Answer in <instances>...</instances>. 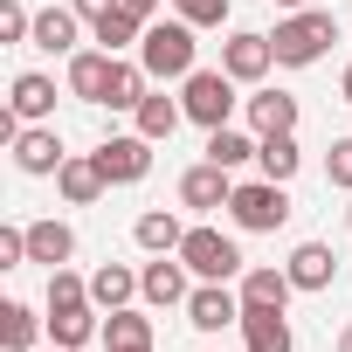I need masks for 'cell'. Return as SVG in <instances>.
Returning <instances> with one entry per match:
<instances>
[{
  "label": "cell",
  "mask_w": 352,
  "mask_h": 352,
  "mask_svg": "<svg viewBox=\"0 0 352 352\" xmlns=\"http://www.w3.org/2000/svg\"><path fill=\"white\" fill-rule=\"evenodd\" d=\"M56 352H63V345H56Z\"/></svg>",
  "instance_id": "cell-43"
},
{
  "label": "cell",
  "mask_w": 352,
  "mask_h": 352,
  "mask_svg": "<svg viewBox=\"0 0 352 352\" xmlns=\"http://www.w3.org/2000/svg\"><path fill=\"white\" fill-rule=\"evenodd\" d=\"M35 49H49V56H76V8H49V14H35Z\"/></svg>",
  "instance_id": "cell-21"
},
{
  "label": "cell",
  "mask_w": 352,
  "mask_h": 352,
  "mask_svg": "<svg viewBox=\"0 0 352 352\" xmlns=\"http://www.w3.org/2000/svg\"><path fill=\"white\" fill-rule=\"evenodd\" d=\"M111 8H118V0H76V14H83V21H97V14H111Z\"/></svg>",
  "instance_id": "cell-36"
},
{
  "label": "cell",
  "mask_w": 352,
  "mask_h": 352,
  "mask_svg": "<svg viewBox=\"0 0 352 352\" xmlns=\"http://www.w3.org/2000/svg\"><path fill=\"white\" fill-rule=\"evenodd\" d=\"M324 180L352 194V138H331V152H324Z\"/></svg>",
  "instance_id": "cell-33"
},
{
  "label": "cell",
  "mask_w": 352,
  "mask_h": 352,
  "mask_svg": "<svg viewBox=\"0 0 352 352\" xmlns=\"http://www.w3.org/2000/svg\"><path fill=\"white\" fill-rule=\"evenodd\" d=\"M145 90H152L145 63H124V56H118V69H111V97H104V104H111V111H138Z\"/></svg>",
  "instance_id": "cell-27"
},
{
  "label": "cell",
  "mask_w": 352,
  "mask_h": 352,
  "mask_svg": "<svg viewBox=\"0 0 352 352\" xmlns=\"http://www.w3.org/2000/svg\"><path fill=\"white\" fill-rule=\"evenodd\" d=\"M180 118H187V104H173V97H159V90H145V104H138V131L159 145V138H173L180 131Z\"/></svg>",
  "instance_id": "cell-24"
},
{
  "label": "cell",
  "mask_w": 352,
  "mask_h": 352,
  "mask_svg": "<svg viewBox=\"0 0 352 352\" xmlns=\"http://www.w3.org/2000/svg\"><path fill=\"white\" fill-rule=\"evenodd\" d=\"M228 214H235V228L270 235V228H283V221H290V194H283V180H249V187H235Z\"/></svg>",
  "instance_id": "cell-3"
},
{
  "label": "cell",
  "mask_w": 352,
  "mask_h": 352,
  "mask_svg": "<svg viewBox=\"0 0 352 352\" xmlns=\"http://www.w3.org/2000/svg\"><path fill=\"white\" fill-rule=\"evenodd\" d=\"M345 104H352V69H345Z\"/></svg>",
  "instance_id": "cell-40"
},
{
  "label": "cell",
  "mask_w": 352,
  "mask_h": 352,
  "mask_svg": "<svg viewBox=\"0 0 352 352\" xmlns=\"http://www.w3.org/2000/svg\"><path fill=\"white\" fill-rule=\"evenodd\" d=\"M138 63H145V76L152 83H166V76H194V28L187 21H152L145 28V42H138Z\"/></svg>",
  "instance_id": "cell-2"
},
{
  "label": "cell",
  "mask_w": 352,
  "mask_h": 352,
  "mask_svg": "<svg viewBox=\"0 0 352 352\" xmlns=\"http://www.w3.org/2000/svg\"><path fill=\"white\" fill-rule=\"evenodd\" d=\"M297 131H270L263 145H256V166H263V180H290V173H297Z\"/></svg>",
  "instance_id": "cell-25"
},
{
  "label": "cell",
  "mask_w": 352,
  "mask_h": 352,
  "mask_svg": "<svg viewBox=\"0 0 352 352\" xmlns=\"http://www.w3.org/2000/svg\"><path fill=\"white\" fill-rule=\"evenodd\" d=\"M90 28H97V42H104L111 56H118V49H131V42H145V21H138V14L124 8V0H118V8H111V14H97Z\"/></svg>",
  "instance_id": "cell-26"
},
{
  "label": "cell",
  "mask_w": 352,
  "mask_h": 352,
  "mask_svg": "<svg viewBox=\"0 0 352 352\" xmlns=\"http://www.w3.org/2000/svg\"><path fill=\"white\" fill-rule=\"evenodd\" d=\"M180 263H187L201 283H228V276H242V249H235L221 228H187V242H180Z\"/></svg>",
  "instance_id": "cell-4"
},
{
  "label": "cell",
  "mask_w": 352,
  "mask_h": 352,
  "mask_svg": "<svg viewBox=\"0 0 352 352\" xmlns=\"http://www.w3.org/2000/svg\"><path fill=\"white\" fill-rule=\"evenodd\" d=\"M124 8H131L138 21H152V14H159V0H124Z\"/></svg>",
  "instance_id": "cell-37"
},
{
  "label": "cell",
  "mask_w": 352,
  "mask_h": 352,
  "mask_svg": "<svg viewBox=\"0 0 352 352\" xmlns=\"http://www.w3.org/2000/svg\"><path fill=\"white\" fill-rule=\"evenodd\" d=\"M180 104H187V118H194V124L221 131V124H228V111H235V76H228V69H194V76H187V90H180Z\"/></svg>",
  "instance_id": "cell-5"
},
{
  "label": "cell",
  "mask_w": 352,
  "mask_h": 352,
  "mask_svg": "<svg viewBox=\"0 0 352 352\" xmlns=\"http://www.w3.org/2000/svg\"><path fill=\"white\" fill-rule=\"evenodd\" d=\"M242 338H249V352H290L297 345L290 338V318L270 311V304H242Z\"/></svg>",
  "instance_id": "cell-12"
},
{
  "label": "cell",
  "mask_w": 352,
  "mask_h": 352,
  "mask_svg": "<svg viewBox=\"0 0 352 352\" xmlns=\"http://www.w3.org/2000/svg\"><path fill=\"white\" fill-rule=\"evenodd\" d=\"M28 263V228H0V270Z\"/></svg>",
  "instance_id": "cell-35"
},
{
  "label": "cell",
  "mask_w": 352,
  "mask_h": 352,
  "mask_svg": "<svg viewBox=\"0 0 352 352\" xmlns=\"http://www.w3.org/2000/svg\"><path fill=\"white\" fill-rule=\"evenodd\" d=\"M131 297H138V276H131L124 263H104V270L90 276V304H97V311H124Z\"/></svg>",
  "instance_id": "cell-20"
},
{
  "label": "cell",
  "mask_w": 352,
  "mask_h": 352,
  "mask_svg": "<svg viewBox=\"0 0 352 352\" xmlns=\"http://www.w3.org/2000/svg\"><path fill=\"white\" fill-rule=\"evenodd\" d=\"M21 35H35V14L21 0H8V8H0V42H21Z\"/></svg>",
  "instance_id": "cell-34"
},
{
  "label": "cell",
  "mask_w": 352,
  "mask_h": 352,
  "mask_svg": "<svg viewBox=\"0 0 352 352\" xmlns=\"http://www.w3.org/2000/svg\"><path fill=\"white\" fill-rule=\"evenodd\" d=\"M345 228H352V208H345Z\"/></svg>",
  "instance_id": "cell-42"
},
{
  "label": "cell",
  "mask_w": 352,
  "mask_h": 352,
  "mask_svg": "<svg viewBox=\"0 0 352 352\" xmlns=\"http://www.w3.org/2000/svg\"><path fill=\"white\" fill-rule=\"evenodd\" d=\"M283 270H290V283H297V290H331V276H338V256H331L324 242H297Z\"/></svg>",
  "instance_id": "cell-13"
},
{
  "label": "cell",
  "mask_w": 352,
  "mask_h": 352,
  "mask_svg": "<svg viewBox=\"0 0 352 352\" xmlns=\"http://www.w3.org/2000/svg\"><path fill=\"white\" fill-rule=\"evenodd\" d=\"M69 304H90V283L76 270H49V311H69Z\"/></svg>",
  "instance_id": "cell-31"
},
{
  "label": "cell",
  "mask_w": 352,
  "mask_h": 352,
  "mask_svg": "<svg viewBox=\"0 0 352 352\" xmlns=\"http://www.w3.org/2000/svg\"><path fill=\"white\" fill-rule=\"evenodd\" d=\"M187 324H194V331H221V324H242V297H235L228 283H201V290L187 297Z\"/></svg>",
  "instance_id": "cell-10"
},
{
  "label": "cell",
  "mask_w": 352,
  "mask_h": 352,
  "mask_svg": "<svg viewBox=\"0 0 352 352\" xmlns=\"http://www.w3.org/2000/svg\"><path fill=\"white\" fill-rule=\"evenodd\" d=\"M97 166H104L111 187H131V180H145V173H152V138H145V131L104 138V145H97Z\"/></svg>",
  "instance_id": "cell-8"
},
{
  "label": "cell",
  "mask_w": 352,
  "mask_h": 352,
  "mask_svg": "<svg viewBox=\"0 0 352 352\" xmlns=\"http://www.w3.org/2000/svg\"><path fill=\"white\" fill-rule=\"evenodd\" d=\"M124 345H152V318H138L131 304L111 311V324H104V352H124Z\"/></svg>",
  "instance_id": "cell-30"
},
{
  "label": "cell",
  "mask_w": 352,
  "mask_h": 352,
  "mask_svg": "<svg viewBox=\"0 0 352 352\" xmlns=\"http://www.w3.org/2000/svg\"><path fill=\"white\" fill-rule=\"evenodd\" d=\"M290 270H242V304H270V311H283L290 304Z\"/></svg>",
  "instance_id": "cell-22"
},
{
  "label": "cell",
  "mask_w": 352,
  "mask_h": 352,
  "mask_svg": "<svg viewBox=\"0 0 352 352\" xmlns=\"http://www.w3.org/2000/svg\"><path fill=\"white\" fill-rule=\"evenodd\" d=\"M180 21L187 28H221L228 21V0H180Z\"/></svg>",
  "instance_id": "cell-32"
},
{
  "label": "cell",
  "mask_w": 352,
  "mask_h": 352,
  "mask_svg": "<svg viewBox=\"0 0 352 352\" xmlns=\"http://www.w3.org/2000/svg\"><path fill=\"white\" fill-rule=\"evenodd\" d=\"M276 63L283 69H311L331 42H338V14H324V8H297L290 21H276Z\"/></svg>",
  "instance_id": "cell-1"
},
{
  "label": "cell",
  "mask_w": 352,
  "mask_h": 352,
  "mask_svg": "<svg viewBox=\"0 0 352 352\" xmlns=\"http://www.w3.org/2000/svg\"><path fill=\"white\" fill-rule=\"evenodd\" d=\"M138 290H145V304H187V297H194V290H187V263H180V256H173V263H166V256H159V263H145V270H138Z\"/></svg>",
  "instance_id": "cell-14"
},
{
  "label": "cell",
  "mask_w": 352,
  "mask_h": 352,
  "mask_svg": "<svg viewBox=\"0 0 352 352\" xmlns=\"http://www.w3.org/2000/svg\"><path fill=\"white\" fill-rule=\"evenodd\" d=\"M35 331H42V318L28 304H0V345L8 352H35Z\"/></svg>",
  "instance_id": "cell-28"
},
{
  "label": "cell",
  "mask_w": 352,
  "mask_h": 352,
  "mask_svg": "<svg viewBox=\"0 0 352 352\" xmlns=\"http://www.w3.org/2000/svg\"><path fill=\"white\" fill-rule=\"evenodd\" d=\"M228 201H235L228 166L201 159V166H187V173H180V208H194V214H214V208H228Z\"/></svg>",
  "instance_id": "cell-7"
},
{
  "label": "cell",
  "mask_w": 352,
  "mask_h": 352,
  "mask_svg": "<svg viewBox=\"0 0 352 352\" xmlns=\"http://www.w3.org/2000/svg\"><path fill=\"white\" fill-rule=\"evenodd\" d=\"M256 145H263V138H249V131H235V124L208 131V159H214V166H228V173H235L242 159H256Z\"/></svg>",
  "instance_id": "cell-29"
},
{
  "label": "cell",
  "mask_w": 352,
  "mask_h": 352,
  "mask_svg": "<svg viewBox=\"0 0 352 352\" xmlns=\"http://www.w3.org/2000/svg\"><path fill=\"white\" fill-rule=\"evenodd\" d=\"M76 256V235H69V221H28V263H49V270H63Z\"/></svg>",
  "instance_id": "cell-17"
},
{
  "label": "cell",
  "mask_w": 352,
  "mask_h": 352,
  "mask_svg": "<svg viewBox=\"0 0 352 352\" xmlns=\"http://www.w3.org/2000/svg\"><path fill=\"white\" fill-rule=\"evenodd\" d=\"M124 352H152V345H124Z\"/></svg>",
  "instance_id": "cell-41"
},
{
  "label": "cell",
  "mask_w": 352,
  "mask_h": 352,
  "mask_svg": "<svg viewBox=\"0 0 352 352\" xmlns=\"http://www.w3.org/2000/svg\"><path fill=\"white\" fill-rule=\"evenodd\" d=\"M338 352H352V324H345V331H338Z\"/></svg>",
  "instance_id": "cell-38"
},
{
  "label": "cell",
  "mask_w": 352,
  "mask_h": 352,
  "mask_svg": "<svg viewBox=\"0 0 352 352\" xmlns=\"http://www.w3.org/2000/svg\"><path fill=\"white\" fill-rule=\"evenodd\" d=\"M8 111H14L21 124H42V118L56 111V83H49L42 69H21V76H14V97H8Z\"/></svg>",
  "instance_id": "cell-15"
},
{
  "label": "cell",
  "mask_w": 352,
  "mask_h": 352,
  "mask_svg": "<svg viewBox=\"0 0 352 352\" xmlns=\"http://www.w3.org/2000/svg\"><path fill=\"white\" fill-rule=\"evenodd\" d=\"M111 69H118L111 49H76V56H69V97L104 104V97H111Z\"/></svg>",
  "instance_id": "cell-9"
},
{
  "label": "cell",
  "mask_w": 352,
  "mask_h": 352,
  "mask_svg": "<svg viewBox=\"0 0 352 352\" xmlns=\"http://www.w3.org/2000/svg\"><path fill=\"white\" fill-rule=\"evenodd\" d=\"M49 338H56L63 352L90 345V338H97V311H90V304H69V311H49Z\"/></svg>",
  "instance_id": "cell-23"
},
{
  "label": "cell",
  "mask_w": 352,
  "mask_h": 352,
  "mask_svg": "<svg viewBox=\"0 0 352 352\" xmlns=\"http://www.w3.org/2000/svg\"><path fill=\"white\" fill-rule=\"evenodd\" d=\"M63 138L49 131V124H21V138H14V166L21 173H35V180H42V173H63Z\"/></svg>",
  "instance_id": "cell-11"
},
{
  "label": "cell",
  "mask_w": 352,
  "mask_h": 352,
  "mask_svg": "<svg viewBox=\"0 0 352 352\" xmlns=\"http://www.w3.org/2000/svg\"><path fill=\"white\" fill-rule=\"evenodd\" d=\"M276 8H311V0H276Z\"/></svg>",
  "instance_id": "cell-39"
},
{
  "label": "cell",
  "mask_w": 352,
  "mask_h": 352,
  "mask_svg": "<svg viewBox=\"0 0 352 352\" xmlns=\"http://www.w3.org/2000/svg\"><path fill=\"white\" fill-rule=\"evenodd\" d=\"M249 124L270 138V131H297V97H283V90H256L249 97Z\"/></svg>",
  "instance_id": "cell-19"
},
{
  "label": "cell",
  "mask_w": 352,
  "mask_h": 352,
  "mask_svg": "<svg viewBox=\"0 0 352 352\" xmlns=\"http://www.w3.org/2000/svg\"><path fill=\"white\" fill-rule=\"evenodd\" d=\"M56 187H63V201H69V208H90V201H97V194H104L111 180H104V166H97V152H90V159H63V173H56Z\"/></svg>",
  "instance_id": "cell-16"
},
{
  "label": "cell",
  "mask_w": 352,
  "mask_h": 352,
  "mask_svg": "<svg viewBox=\"0 0 352 352\" xmlns=\"http://www.w3.org/2000/svg\"><path fill=\"white\" fill-rule=\"evenodd\" d=\"M138 249H152V256H180V242H187V228H180V214H166V208H152V214H138Z\"/></svg>",
  "instance_id": "cell-18"
},
{
  "label": "cell",
  "mask_w": 352,
  "mask_h": 352,
  "mask_svg": "<svg viewBox=\"0 0 352 352\" xmlns=\"http://www.w3.org/2000/svg\"><path fill=\"white\" fill-rule=\"evenodd\" d=\"M221 69H228L235 83H263V76L276 69V42L256 35V28H235V35L221 42Z\"/></svg>",
  "instance_id": "cell-6"
}]
</instances>
